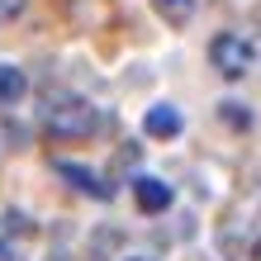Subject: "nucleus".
<instances>
[{"instance_id": "nucleus-1", "label": "nucleus", "mask_w": 261, "mask_h": 261, "mask_svg": "<svg viewBox=\"0 0 261 261\" xmlns=\"http://www.w3.org/2000/svg\"><path fill=\"white\" fill-rule=\"evenodd\" d=\"M38 119H43V128L53 138H62V143H86V138H95L100 124H105L100 105H90L81 95H48Z\"/></svg>"}, {"instance_id": "nucleus-8", "label": "nucleus", "mask_w": 261, "mask_h": 261, "mask_svg": "<svg viewBox=\"0 0 261 261\" xmlns=\"http://www.w3.org/2000/svg\"><path fill=\"white\" fill-rule=\"evenodd\" d=\"M219 114H223L233 128H252V110H242L238 100H223V105H219Z\"/></svg>"}, {"instance_id": "nucleus-4", "label": "nucleus", "mask_w": 261, "mask_h": 261, "mask_svg": "<svg viewBox=\"0 0 261 261\" xmlns=\"http://www.w3.org/2000/svg\"><path fill=\"white\" fill-rule=\"evenodd\" d=\"M133 199H138V209H143V214H166L176 195H171V186L157 180V176H138V180H133Z\"/></svg>"}, {"instance_id": "nucleus-13", "label": "nucleus", "mask_w": 261, "mask_h": 261, "mask_svg": "<svg viewBox=\"0 0 261 261\" xmlns=\"http://www.w3.org/2000/svg\"><path fill=\"white\" fill-rule=\"evenodd\" d=\"M256 261H261V242H256Z\"/></svg>"}, {"instance_id": "nucleus-7", "label": "nucleus", "mask_w": 261, "mask_h": 261, "mask_svg": "<svg viewBox=\"0 0 261 261\" xmlns=\"http://www.w3.org/2000/svg\"><path fill=\"white\" fill-rule=\"evenodd\" d=\"M157 19H166V29H186L195 19V0H152Z\"/></svg>"}, {"instance_id": "nucleus-9", "label": "nucleus", "mask_w": 261, "mask_h": 261, "mask_svg": "<svg viewBox=\"0 0 261 261\" xmlns=\"http://www.w3.org/2000/svg\"><path fill=\"white\" fill-rule=\"evenodd\" d=\"M5 228H10V233H34V223H29L19 209H10V214H5Z\"/></svg>"}, {"instance_id": "nucleus-10", "label": "nucleus", "mask_w": 261, "mask_h": 261, "mask_svg": "<svg viewBox=\"0 0 261 261\" xmlns=\"http://www.w3.org/2000/svg\"><path fill=\"white\" fill-rule=\"evenodd\" d=\"M24 10H29V0H0V19H14Z\"/></svg>"}, {"instance_id": "nucleus-3", "label": "nucleus", "mask_w": 261, "mask_h": 261, "mask_svg": "<svg viewBox=\"0 0 261 261\" xmlns=\"http://www.w3.org/2000/svg\"><path fill=\"white\" fill-rule=\"evenodd\" d=\"M53 171L62 176L71 190H81V195H90V199H114V186H110V180H105L100 171L81 166V162H53Z\"/></svg>"}, {"instance_id": "nucleus-6", "label": "nucleus", "mask_w": 261, "mask_h": 261, "mask_svg": "<svg viewBox=\"0 0 261 261\" xmlns=\"http://www.w3.org/2000/svg\"><path fill=\"white\" fill-rule=\"evenodd\" d=\"M24 95H29V76H24V67L5 62V67H0V105H19Z\"/></svg>"}, {"instance_id": "nucleus-2", "label": "nucleus", "mask_w": 261, "mask_h": 261, "mask_svg": "<svg viewBox=\"0 0 261 261\" xmlns=\"http://www.w3.org/2000/svg\"><path fill=\"white\" fill-rule=\"evenodd\" d=\"M209 62L219 76H228V81H242L252 67H256V53H252V43L242 38V34H219L209 43Z\"/></svg>"}, {"instance_id": "nucleus-11", "label": "nucleus", "mask_w": 261, "mask_h": 261, "mask_svg": "<svg viewBox=\"0 0 261 261\" xmlns=\"http://www.w3.org/2000/svg\"><path fill=\"white\" fill-rule=\"evenodd\" d=\"M0 261H14V256H10V242H0Z\"/></svg>"}, {"instance_id": "nucleus-12", "label": "nucleus", "mask_w": 261, "mask_h": 261, "mask_svg": "<svg viewBox=\"0 0 261 261\" xmlns=\"http://www.w3.org/2000/svg\"><path fill=\"white\" fill-rule=\"evenodd\" d=\"M124 261H152V256H124Z\"/></svg>"}, {"instance_id": "nucleus-5", "label": "nucleus", "mask_w": 261, "mask_h": 261, "mask_svg": "<svg viewBox=\"0 0 261 261\" xmlns=\"http://www.w3.org/2000/svg\"><path fill=\"white\" fill-rule=\"evenodd\" d=\"M143 128H147V138H180L186 119H180L176 105H152V110L143 114Z\"/></svg>"}]
</instances>
